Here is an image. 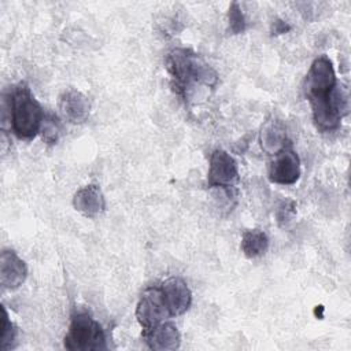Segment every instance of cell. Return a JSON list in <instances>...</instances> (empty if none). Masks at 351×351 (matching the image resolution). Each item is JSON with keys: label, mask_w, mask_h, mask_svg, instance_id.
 Instances as JSON below:
<instances>
[{"label": "cell", "mask_w": 351, "mask_h": 351, "mask_svg": "<svg viewBox=\"0 0 351 351\" xmlns=\"http://www.w3.org/2000/svg\"><path fill=\"white\" fill-rule=\"evenodd\" d=\"M303 93L310 104L317 130L333 132L340 128L348 112V96L339 86L332 60L321 55L315 58L304 77Z\"/></svg>", "instance_id": "1"}, {"label": "cell", "mask_w": 351, "mask_h": 351, "mask_svg": "<svg viewBox=\"0 0 351 351\" xmlns=\"http://www.w3.org/2000/svg\"><path fill=\"white\" fill-rule=\"evenodd\" d=\"M167 70L177 92L189 99L197 86L214 88L218 82L217 71L191 49L177 48L167 56Z\"/></svg>", "instance_id": "2"}, {"label": "cell", "mask_w": 351, "mask_h": 351, "mask_svg": "<svg viewBox=\"0 0 351 351\" xmlns=\"http://www.w3.org/2000/svg\"><path fill=\"white\" fill-rule=\"evenodd\" d=\"M10 126L22 140H32L41 132L44 111L26 84H18L10 93Z\"/></svg>", "instance_id": "3"}, {"label": "cell", "mask_w": 351, "mask_h": 351, "mask_svg": "<svg viewBox=\"0 0 351 351\" xmlns=\"http://www.w3.org/2000/svg\"><path fill=\"white\" fill-rule=\"evenodd\" d=\"M64 347L70 351L106 350V333L101 325L88 313L73 315L64 336Z\"/></svg>", "instance_id": "4"}, {"label": "cell", "mask_w": 351, "mask_h": 351, "mask_svg": "<svg viewBox=\"0 0 351 351\" xmlns=\"http://www.w3.org/2000/svg\"><path fill=\"white\" fill-rule=\"evenodd\" d=\"M171 317L163 292L159 285L148 287L136 306V318L144 332L166 322Z\"/></svg>", "instance_id": "5"}, {"label": "cell", "mask_w": 351, "mask_h": 351, "mask_svg": "<svg viewBox=\"0 0 351 351\" xmlns=\"http://www.w3.org/2000/svg\"><path fill=\"white\" fill-rule=\"evenodd\" d=\"M239 182V166L234 158L223 149H214L210 155L207 184L210 188H219L229 196Z\"/></svg>", "instance_id": "6"}, {"label": "cell", "mask_w": 351, "mask_h": 351, "mask_svg": "<svg viewBox=\"0 0 351 351\" xmlns=\"http://www.w3.org/2000/svg\"><path fill=\"white\" fill-rule=\"evenodd\" d=\"M300 177V159L298 154L287 147L273 156L269 166V180L278 185H292Z\"/></svg>", "instance_id": "7"}, {"label": "cell", "mask_w": 351, "mask_h": 351, "mask_svg": "<svg viewBox=\"0 0 351 351\" xmlns=\"http://www.w3.org/2000/svg\"><path fill=\"white\" fill-rule=\"evenodd\" d=\"M159 287L163 292L171 317H177L188 311L192 303V292L182 278L169 277L162 281Z\"/></svg>", "instance_id": "8"}, {"label": "cell", "mask_w": 351, "mask_h": 351, "mask_svg": "<svg viewBox=\"0 0 351 351\" xmlns=\"http://www.w3.org/2000/svg\"><path fill=\"white\" fill-rule=\"evenodd\" d=\"M27 277V267L12 250H3L0 255V284L4 289L19 288Z\"/></svg>", "instance_id": "9"}, {"label": "cell", "mask_w": 351, "mask_h": 351, "mask_svg": "<svg viewBox=\"0 0 351 351\" xmlns=\"http://www.w3.org/2000/svg\"><path fill=\"white\" fill-rule=\"evenodd\" d=\"M58 107L62 117L75 125L85 122L90 112V103L88 97L77 89L64 90L59 96Z\"/></svg>", "instance_id": "10"}, {"label": "cell", "mask_w": 351, "mask_h": 351, "mask_svg": "<svg viewBox=\"0 0 351 351\" xmlns=\"http://www.w3.org/2000/svg\"><path fill=\"white\" fill-rule=\"evenodd\" d=\"M259 143H261V148L267 155H271V156L277 155L280 151L288 147V136H287L285 125L277 118L266 121L259 133Z\"/></svg>", "instance_id": "11"}, {"label": "cell", "mask_w": 351, "mask_h": 351, "mask_svg": "<svg viewBox=\"0 0 351 351\" xmlns=\"http://www.w3.org/2000/svg\"><path fill=\"white\" fill-rule=\"evenodd\" d=\"M73 206L82 215L95 218L104 211L106 200L97 185H86L74 193Z\"/></svg>", "instance_id": "12"}, {"label": "cell", "mask_w": 351, "mask_h": 351, "mask_svg": "<svg viewBox=\"0 0 351 351\" xmlns=\"http://www.w3.org/2000/svg\"><path fill=\"white\" fill-rule=\"evenodd\" d=\"M144 337L148 347L158 351L176 350L181 343V335L178 329L170 322H162L158 326L144 332Z\"/></svg>", "instance_id": "13"}, {"label": "cell", "mask_w": 351, "mask_h": 351, "mask_svg": "<svg viewBox=\"0 0 351 351\" xmlns=\"http://www.w3.org/2000/svg\"><path fill=\"white\" fill-rule=\"evenodd\" d=\"M269 247L267 234L261 229H248L241 236L240 248L247 258L262 256Z\"/></svg>", "instance_id": "14"}, {"label": "cell", "mask_w": 351, "mask_h": 351, "mask_svg": "<svg viewBox=\"0 0 351 351\" xmlns=\"http://www.w3.org/2000/svg\"><path fill=\"white\" fill-rule=\"evenodd\" d=\"M16 333H18V330H16L15 325L10 319L5 307H3V325H1V337H0V340H1L0 348L3 351L14 348L15 341H16Z\"/></svg>", "instance_id": "15"}, {"label": "cell", "mask_w": 351, "mask_h": 351, "mask_svg": "<svg viewBox=\"0 0 351 351\" xmlns=\"http://www.w3.org/2000/svg\"><path fill=\"white\" fill-rule=\"evenodd\" d=\"M228 21H229V30L232 34H240L245 30V18L237 1H233L229 5Z\"/></svg>", "instance_id": "16"}, {"label": "cell", "mask_w": 351, "mask_h": 351, "mask_svg": "<svg viewBox=\"0 0 351 351\" xmlns=\"http://www.w3.org/2000/svg\"><path fill=\"white\" fill-rule=\"evenodd\" d=\"M293 215H295V203L293 202L281 203L276 213L277 222L280 226H285L288 222H291Z\"/></svg>", "instance_id": "17"}, {"label": "cell", "mask_w": 351, "mask_h": 351, "mask_svg": "<svg viewBox=\"0 0 351 351\" xmlns=\"http://www.w3.org/2000/svg\"><path fill=\"white\" fill-rule=\"evenodd\" d=\"M41 132H43V140L47 144H55L58 141L59 126H58V123L53 119H47V121L44 119Z\"/></svg>", "instance_id": "18"}, {"label": "cell", "mask_w": 351, "mask_h": 351, "mask_svg": "<svg viewBox=\"0 0 351 351\" xmlns=\"http://www.w3.org/2000/svg\"><path fill=\"white\" fill-rule=\"evenodd\" d=\"M271 27H273V30H271L273 34H282V33H287V32L291 30V26H289L287 22L281 21V19L274 21L273 25H271Z\"/></svg>", "instance_id": "19"}]
</instances>
